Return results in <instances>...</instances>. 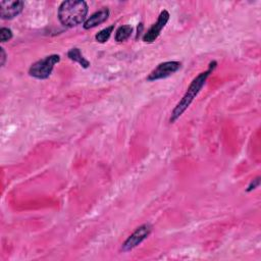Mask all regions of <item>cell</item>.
<instances>
[{"label": "cell", "instance_id": "cell-1", "mask_svg": "<svg viewBox=\"0 0 261 261\" xmlns=\"http://www.w3.org/2000/svg\"><path fill=\"white\" fill-rule=\"evenodd\" d=\"M217 63L215 61H212L209 64V67L206 71L200 72L190 84L189 88L187 89L185 95L182 96V98L178 101V103L176 104V106L173 108L170 118H169V122L173 123L176 119H178L180 117V115L187 110V108L191 105V103L194 101V99L196 98V96L199 94V92L201 91V89L203 88V86L205 85V82L207 80V77L209 76V74L213 71V69L216 67Z\"/></svg>", "mask_w": 261, "mask_h": 261}, {"label": "cell", "instance_id": "cell-2", "mask_svg": "<svg viewBox=\"0 0 261 261\" xmlns=\"http://www.w3.org/2000/svg\"><path fill=\"white\" fill-rule=\"evenodd\" d=\"M88 14V4L83 0H67L61 2L57 16L61 24L72 28L82 23Z\"/></svg>", "mask_w": 261, "mask_h": 261}, {"label": "cell", "instance_id": "cell-3", "mask_svg": "<svg viewBox=\"0 0 261 261\" xmlns=\"http://www.w3.org/2000/svg\"><path fill=\"white\" fill-rule=\"evenodd\" d=\"M59 61L60 56L57 54H51L49 56H46L45 58L40 59L31 65L29 69V74L38 80L48 79L52 73L54 65Z\"/></svg>", "mask_w": 261, "mask_h": 261}, {"label": "cell", "instance_id": "cell-4", "mask_svg": "<svg viewBox=\"0 0 261 261\" xmlns=\"http://www.w3.org/2000/svg\"><path fill=\"white\" fill-rule=\"evenodd\" d=\"M152 230V226L149 223L142 224L141 226L137 227L136 230L124 241V243L121 246V250L123 252H128L136 247H138L145 239L148 238Z\"/></svg>", "mask_w": 261, "mask_h": 261}, {"label": "cell", "instance_id": "cell-5", "mask_svg": "<svg viewBox=\"0 0 261 261\" xmlns=\"http://www.w3.org/2000/svg\"><path fill=\"white\" fill-rule=\"evenodd\" d=\"M181 63L178 61H166L162 62L157 65L155 69H153L147 80L148 81H156V80H161L170 76L173 74L175 71H177L180 68Z\"/></svg>", "mask_w": 261, "mask_h": 261}, {"label": "cell", "instance_id": "cell-6", "mask_svg": "<svg viewBox=\"0 0 261 261\" xmlns=\"http://www.w3.org/2000/svg\"><path fill=\"white\" fill-rule=\"evenodd\" d=\"M169 20V12L167 10H162L156 20L155 23L145 33L143 36V41L145 43H152L154 42L160 35L162 29L165 27L167 21Z\"/></svg>", "mask_w": 261, "mask_h": 261}, {"label": "cell", "instance_id": "cell-7", "mask_svg": "<svg viewBox=\"0 0 261 261\" xmlns=\"http://www.w3.org/2000/svg\"><path fill=\"white\" fill-rule=\"evenodd\" d=\"M23 2L19 0L0 1V15L3 19H12L23 9Z\"/></svg>", "mask_w": 261, "mask_h": 261}, {"label": "cell", "instance_id": "cell-8", "mask_svg": "<svg viewBox=\"0 0 261 261\" xmlns=\"http://www.w3.org/2000/svg\"><path fill=\"white\" fill-rule=\"evenodd\" d=\"M109 16V10L108 8H103L99 11H96L95 13H93L85 22H84V29L89 30L92 28H95L101 23H103L104 21L107 20Z\"/></svg>", "mask_w": 261, "mask_h": 261}, {"label": "cell", "instance_id": "cell-9", "mask_svg": "<svg viewBox=\"0 0 261 261\" xmlns=\"http://www.w3.org/2000/svg\"><path fill=\"white\" fill-rule=\"evenodd\" d=\"M67 57L74 61V62H77L82 67L84 68H88L90 66V61L87 60L83 54L81 53V50L79 48H71L68 52H67Z\"/></svg>", "mask_w": 261, "mask_h": 261}, {"label": "cell", "instance_id": "cell-10", "mask_svg": "<svg viewBox=\"0 0 261 261\" xmlns=\"http://www.w3.org/2000/svg\"><path fill=\"white\" fill-rule=\"evenodd\" d=\"M133 33V28L128 24L119 27L115 32V41L117 42H123L127 40Z\"/></svg>", "mask_w": 261, "mask_h": 261}, {"label": "cell", "instance_id": "cell-11", "mask_svg": "<svg viewBox=\"0 0 261 261\" xmlns=\"http://www.w3.org/2000/svg\"><path fill=\"white\" fill-rule=\"evenodd\" d=\"M113 29H114V25H110V27H107L103 30H101L99 33L96 34L95 36V39L97 42L99 43H105L108 41V39L110 38L111 36V33L113 32Z\"/></svg>", "mask_w": 261, "mask_h": 261}, {"label": "cell", "instance_id": "cell-12", "mask_svg": "<svg viewBox=\"0 0 261 261\" xmlns=\"http://www.w3.org/2000/svg\"><path fill=\"white\" fill-rule=\"evenodd\" d=\"M11 38H12V32L10 29H7V28L0 29V41L1 42L9 41Z\"/></svg>", "mask_w": 261, "mask_h": 261}, {"label": "cell", "instance_id": "cell-13", "mask_svg": "<svg viewBox=\"0 0 261 261\" xmlns=\"http://www.w3.org/2000/svg\"><path fill=\"white\" fill-rule=\"evenodd\" d=\"M259 185H260V177L258 176V177L254 178V179L250 182V185L248 186V188H247L246 191H247V192H251V191L255 190Z\"/></svg>", "mask_w": 261, "mask_h": 261}, {"label": "cell", "instance_id": "cell-14", "mask_svg": "<svg viewBox=\"0 0 261 261\" xmlns=\"http://www.w3.org/2000/svg\"><path fill=\"white\" fill-rule=\"evenodd\" d=\"M0 52H1V66H3L5 63V60H6V54H5V51L3 48H0Z\"/></svg>", "mask_w": 261, "mask_h": 261}]
</instances>
